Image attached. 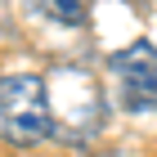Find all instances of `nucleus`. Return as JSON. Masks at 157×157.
I'll return each instance as SVG.
<instances>
[{"mask_svg": "<svg viewBox=\"0 0 157 157\" xmlns=\"http://www.w3.org/2000/svg\"><path fill=\"white\" fill-rule=\"evenodd\" d=\"M112 76L121 90V108L130 112H153L157 108V45L135 40L121 54H112Z\"/></svg>", "mask_w": 157, "mask_h": 157, "instance_id": "obj_2", "label": "nucleus"}, {"mask_svg": "<svg viewBox=\"0 0 157 157\" xmlns=\"http://www.w3.org/2000/svg\"><path fill=\"white\" fill-rule=\"evenodd\" d=\"M27 5L54 27H85L90 18V0H27Z\"/></svg>", "mask_w": 157, "mask_h": 157, "instance_id": "obj_3", "label": "nucleus"}, {"mask_svg": "<svg viewBox=\"0 0 157 157\" xmlns=\"http://www.w3.org/2000/svg\"><path fill=\"white\" fill-rule=\"evenodd\" d=\"M54 135V103H49V85L40 76L13 72L0 76V139L18 148H32Z\"/></svg>", "mask_w": 157, "mask_h": 157, "instance_id": "obj_1", "label": "nucleus"}]
</instances>
